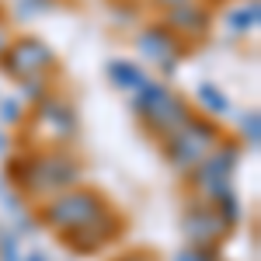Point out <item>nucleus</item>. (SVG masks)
<instances>
[{
	"label": "nucleus",
	"mask_w": 261,
	"mask_h": 261,
	"mask_svg": "<svg viewBox=\"0 0 261 261\" xmlns=\"http://www.w3.org/2000/svg\"><path fill=\"white\" fill-rule=\"evenodd\" d=\"M174 261H220V244H188L174 254Z\"/></svg>",
	"instance_id": "20"
},
{
	"label": "nucleus",
	"mask_w": 261,
	"mask_h": 261,
	"mask_svg": "<svg viewBox=\"0 0 261 261\" xmlns=\"http://www.w3.org/2000/svg\"><path fill=\"white\" fill-rule=\"evenodd\" d=\"M7 42H11V39H7V32H4V28H0V53H4V49H7Z\"/></svg>",
	"instance_id": "28"
},
{
	"label": "nucleus",
	"mask_w": 261,
	"mask_h": 261,
	"mask_svg": "<svg viewBox=\"0 0 261 261\" xmlns=\"http://www.w3.org/2000/svg\"><path fill=\"white\" fill-rule=\"evenodd\" d=\"M21 261H53V258H49L45 251H24V254H21Z\"/></svg>",
	"instance_id": "25"
},
{
	"label": "nucleus",
	"mask_w": 261,
	"mask_h": 261,
	"mask_svg": "<svg viewBox=\"0 0 261 261\" xmlns=\"http://www.w3.org/2000/svg\"><path fill=\"white\" fill-rule=\"evenodd\" d=\"M35 122H39L56 143H70V140H77V133H81L77 105L70 98H63V94H56V91L45 94V98L35 105Z\"/></svg>",
	"instance_id": "8"
},
{
	"label": "nucleus",
	"mask_w": 261,
	"mask_h": 261,
	"mask_svg": "<svg viewBox=\"0 0 261 261\" xmlns=\"http://www.w3.org/2000/svg\"><path fill=\"white\" fill-rule=\"evenodd\" d=\"M18 84H21V101L32 105V108H35L45 94H53V81H49V77H24V81H18Z\"/></svg>",
	"instance_id": "18"
},
{
	"label": "nucleus",
	"mask_w": 261,
	"mask_h": 261,
	"mask_svg": "<svg viewBox=\"0 0 261 261\" xmlns=\"http://www.w3.org/2000/svg\"><path fill=\"white\" fill-rule=\"evenodd\" d=\"M112 261H157L150 251H125V254H119V258H112Z\"/></svg>",
	"instance_id": "24"
},
{
	"label": "nucleus",
	"mask_w": 261,
	"mask_h": 261,
	"mask_svg": "<svg viewBox=\"0 0 261 261\" xmlns=\"http://www.w3.org/2000/svg\"><path fill=\"white\" fill-rule=\"evenodd\" d=\"M258 21H261V4H258V0H247V4H241L237 11H230L226 24H230L233 35H247V32L258 28Z\"/></svg>",
	"instance_id": "16"
},
{
	"label": "nucleus",
	"mask_w": 261,
	"mask_h": 261,
	"mask_svg": "<svg viewBox=\"0 0 261 261\" xmlns=\"http://www.w3.org/2000/svg\"><path fill=\"white\" fill-rule=\"evenodd\" d=\"M53 7H56V0H11L14 21H35L42 14H49Z\"/></svg>",
	"instance_id": "17"
},
{
	"label": "nucleus",
	"mask_w": 261,
	"mask_h": 261,
	"mask_svg": "<svg viewBox=\"0 0 261 261\" xmlns=\"http://www.w3.org/2000/svg\"><path fill=\"white\" fill-rule=\"evenodd\" d=\"M105 205H108V202H105V195H101L98 188L73 185V188H66V192H56V195L42 199L35 220L45 223L53 233H63V230H73V226H81V223L94 220Z\"/></svg>",
	"instance_id": "3"
},
{
	"label": "nucleus",
	"mask_w": 261,
	"mask_h": 261,
	"mask_svg": "<svg viewBox=\"0 0 261 261\" xmlns=\"http://www.w3.org/2000/svg\"><path fill=\"white\" fill-rule=\"evenodd\" d=\"M195 98H199V105L205 108V115H209V119H226V115L233 112L230 98H226L213 81H202L199 87H195Z\"/></svg>",
	"instance_id": "14"
},
{
	"label": "nucleus",
	"mask_w": 261,
	"mask_h": 261,
	"mask_svg": "<svg viewBox=\"0 0 261 261\" xmlns=\"http://www.w3.org/2000/svg\"><path fill=\"white\" fill-rule=\"evenodd\" d=\"M21 237L11 226H0V261H21Z\"/></svg>",
	"instance_id": "21"
},
{
	"label": "nucleus",
	"mask_w": 261,
	"mask_h": 261,
	"mask_svg": "<svg viewBox=\"0 0 261 261\" xmlns=\"http://www.w3.org/2000/svg\"><path fill=\"white\" fill-rule=\"evenodd\" d=\"M133 45H136V53H140L143 60L157 63L167 77L178 70V60H181V53H185V39H178L164 21H146V24H140V32L133 35Z\"/></svg>",
	"instance_id": "6"
},
{
	"label": "nucleus",
	"mask_w": 261,
	"mask_h": 261,
	"mask_svg": "<svg viewBox=\"0 0 261 261\" xmlns=\"http://www.w3.org/2000/svg\"><path fill=\"white\" fill-rule=\"evenodd\" d=\"M223 140H226V136L220 133L216 119H209V115H192L178 133L164 136L161 143H164V157L174 167V174H188V171H192L213 146H220Z\"/></svg>",
	"instance_id": "2"
},
{
	"label": "nucleus",
	"mask_w": 261,
	"mask_h": 261,
	"mask_svg": "<svg viewBox=\"0 0 261 261\" xmlns=\"http://www.w3.org/2000/svg\"><path fill=\"white\" fill-rule=\"evenodd\" d=\"M105 77H108V84L112 87H119V91H140L143 84L150 81L146 77V70H143L140 63H133V60H112V63H105Z\"/></svg>",
	"instance_id": "13"
},
{
	"label": "nucleus",
	"mask_w": 261,
	"mask_h": 261,
	"mask_svg": "<svg viewBox=\"0 0 261 261\" xmlns=\"http://www.w3.org/2000/svg\"><path fill=\"white\" fill-rule=\"evenodd\" d=\"M241 136H244V146H251V150L261 143V115H258V108L241 112Z\"/></svg>",
	"instance_id": "19"
},
{
	"label": "nucleus",
	"mask_w": 261,
	"mask_h": 261,
	"mask_svg": "<svg viewBox=\"0 0 261 261\" xmlns=\"http://www.w3.org/2000/svg\"><path fill=\"white\" fill-rule=\"evenodd\" d=\"M122 230H125V220H122L112 205H105L94 220L81 223V226H73V230H63L56 237H60V244H66L73 254H98L108 244L119 241Z\"/></svg>",
	"instance_id": "5"
},
{
	"label": "nucleus",
	"mask_w": 261,
	"mask_h": 261,
	"mask_svg": "<svg viewBox=\"0 0 261 261\" xmlns=\"http://www.w3.org/2000/svg\"><path fill=\"white\" fill-rule=\"evenodd\" d=\"M237 164H241V146L230 143V140H223L220 146H213V150H209L185 178H188V185H192L199 195H205V192L216 188V185H230Z\"/></svg>",
	"instance_id": "7"
},
{
	"label": "nucleus",
	"mask_w": 261,
	"mask_h": 261,
	"mask_svg": "<svg viewBox=\"0 0 261 261\" xmlns=\"http://www.w3.org/2000/svg\"><path fill=\"white\" fill-rule=\"evenodd\" d=\"M11 136H7V129H0V157H7V146H11Z\"/></svg>",
	"instance_id": "26"
},
{
	"label": "nucleus",
	"mask_w": 261,
	"mask_h": 261,
	"mask_svg": "<svg viewBox=\"0 0 261 261\" xmlns=\"http://www.w3.org/2000/svg\"><path fill=\"white\" fill-rule=\"evenodd\" d=\"M161 11H171V7H178V4H185V0H153Z\"/></svg>",
	"instance_id": "27"
},
{
	"label": "nucleus",
	"mask_w": 261,
	"mask_h": 261,
	"mask_svg": "<svg viewBox=\"0 0 261 261\" xmlns=\"http://www.w3.org/2000/svg\"><path fill=\"white\" fill-rule=\"evenodd\" d=\"M164 24L178 35V39H192L199 42L213 32V11L202 4V0H185L178 7L164 11Z\"/></svg>",
	"instance_id": "10"
},
{
	"label": "nucleus",
	"mask_w": 261,
	"mask_h": 261,
	"mask_svg": "<svg viewBox=\"0 0 261 261\" xmlns=\"http://www.w3.org/2000/svg\"><path fill=\"white\" fill-rule=\"evenodd\" d=\"M202 199L216 209V216L223 220V226H226V230H233V226L241 223L244 205H241V195L233 192V181H230V185H216V188H209Z\"/></svg>",
	"instance_id": "12"
},
{
	"label": "nucleus",
	"mask_w": 261,
	"mask_h": 261,
	"mask_svg": "<svg viewBox=\"0 0 261 261\" xmlns=\"http://www.w3.org/2000/svg\"><path fill=\"white\" fill-rule=\"evenodd\" d=\"M195 112H192V105L181 98V94H174V91H167L146 115H143V129L150 133V136H157V140H164V136H171V133H178L185 122L192 119Z\"/></svg>",
	"instance_id": "9"
},
{
	"label": "nucleus",
	"mask_w": 261,
	"mask_h": 261,
	"mask_svg": "<svg viewBox=\"0 0 261 261\" xmlns=\"http://www.w3.org/2000/svg\"><path fill=\"white\" fill-rule=\"evenodd\" d=\"M167 91H171V84H164V81H146L140 91H133V101H129L133 115H136V119H143V115H146V112H150V108H153V105H157V101H161Z\"/></svg>",
	"instance_id": "15"
},
{
	"label": "nucleus",
	"mask_w": 261,
	"mask_h": 261,
	"mask_svg": "<svg viewBox=\"0 0 261 261\" xmlns=\"http://www.w3.org/2000/svg\"><path fill=\"white\" fill-rule=\"evenodd\" d=\"M60 66L56 53L49 42H42L39 35H21L11 39L7 49L0 53V73L11 81H24V77H49Z\"/></svg>",
	"instance_id": "4"
},
{
	"label": "nucleus",
	"mask_w": 261,
	"mask_h": 261,
	"mask_svg": "<svg viewBox=\"0 0 261 261\" xmlns=\"http://www.w3.org/2000/svg\"><path fill=\"white\" fill-rule=\"evenodd\" d=\"M81 178H84V164L66 146L18 150L14 157L7 153V167H4V181L18 192L21 199H35V202L81 185Z\"/></svg>",
	"instance_id": "1"
},
{
	"label": "nucleus",
	"mask_w": 261,
	"mask_h": 261,
	"mask_svg": "<svg viewBox=\"0 0 261 261\" xmlns=\"http://www.w3.org/2000/svg\"><path fill=\"white\" fill-rule=\"evenodd\" d=\"M35 216H28V213H21L18 216V226H14V233H18V237H32V233H35Z\"/></svg>",
	"instance_id": "23"
},
{
	"label": "nucleus",
	"mask_w": 261,
	"mask_h": 261,
	"mask_svg": "<svg viewBox=\"0 0 261 261\" xmlns=\"http://www.w3.org/2000/svg\"><path fill=\"white\" fill-rule=\"evenodd\" d=\"M24 122V105L21 98H0V125L11 129V125H21Z\"/></svg>",
	"instance_id": "22"
},
{
	"label": "nucleus",
	"mask_w": 261,
	"mask_h": 261,
	"mask_svg": "<svg viewBox=\"0 0 261 261\" xmlns=\"http://www.w3.org/2000/svg\"><path fill=\"white\" fill-rule=\"evenodd\" d=\"M181 230H185V241L188 244H220L223 233H226L223 220L216 216V209H213L205 199H195L188 209H185Z\"/></svg>",
	"instance_id": "11"
}]
</instances>
